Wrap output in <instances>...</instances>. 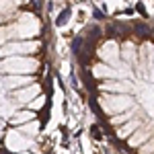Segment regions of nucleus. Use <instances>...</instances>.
I'll return each instance as SVG.
<instances>
[{"instance_id":"nucleus-1","label":"nucleus","mask_w":154,"mask_h":154,"mask_svg":"<svg viewBox=\"0 0 154 154\" xmlns=\"http://www.w3.org/2000/svg\"><path fill=\"white\" fill-rule=\"evenodd\" d=\"M99 105L107 115H115L136 105V101L125 93H103L99 97Z\"/></svg>"},{"instance_id":"nucleus-2","label":"nucleus","mask_w":154,"mask_h":154,"mask_svg":"<svg viewBox=\"0 0 154 154\" xmlns=\"http://www.w3.org/2000/svg\"><path fill=\"white\" fill-rule=\"evenodd\" d=\"M0 68L6 74H33L39 68V62L29 56H6L0 62Z\"/></svg>"},{"instance_id":"nucleus-3","label":"nucleus","mask_w":154,"mask_h":154,"mask_svg":"<svg viewBox=\"0 0 154 154\" xmlns=\"http://www.w3.org/2000/svg\"><path fill=\"white\" fill-rule=\"evenodd\" d=\"M39 48H41L39 41H31V39H27V41H14V39H11L4 48H0V56L2 58H6V56H25V54L37 51Z\"/></svg>"},{"instance_id":"nucleus-4","label":"nucleus","mask_w":154,"mask_h":154,"mask_svg":"<svg viewBox=\"0 0 154 154\" xmlns=\"http://www.w3.org/2000/svg\"><path fill=\"white\" fill-rule=\"evenodd\" d=\"M41 93V86L37 82H29L21 86V88H14V93H12V101H17L19 105H27L33 97H37Z\"/></svg>"},{"instance_id":"nucleus-5","label":"nucleus","mask_w":154,"mask_h":154,"mask_svg":"<svg viewBox=\"0 0 154 154\" xmlns=\"http://www.w3.org/2000/svg\"><path fill=\"white\" fill-rule=\"evenodd\" d=\"M99 58L103 60V64L109 66H117L121 58H119V45L115 41H107L103 48H99Z\"/></svg>"},{"instance_id":"nucleus-6","label":"nucleus","mask_w":154,"mask_h":154,"mask_svg":"<svg viewBox=\"0 0 154 154\" xmlns=\"http://www.w3.org/2000/svg\"><path fill=\"white\" fill-rule=\"evenodd\" d=\"M101 93H128V91H134L131 82H125V80H119V78H109V80H103L101 86H99Z\"/></svg>"},{"instance_id":"nucleus-7","label":"nucleus","mask_w":154,"mask_h":154,"mask_svg":"<svg viewBox=\"0 0 154 154\" xmlns=\"http://www.w3.org/2000/svg\"><path fill=\"white\" fill-rule=\"evenodd\" d=\"M6 146L8 150H27L31 148V140H27L21 131H8L6 134Z\"/></svg>"},{"instance_id":"nucleus-8","label":"nucleus","mask_w":154,"mask_h":154,"mask_svg":"<svg viewBox=\"0 0 154 154\" xmlns=\"http://www.w3.org/2000/svg\"><path fill=\"white\" fill-rule=\"evenodd\" d=\"M148 138H152V123H148V130H146V128H142V125H138V128L130 134L128 146H130V148H138V146H140V144H144Z\"/></svg>"},{"instance_id":"nucleus-9","label":"nucleus","mask_w":154,"mask_h":154,"mask_svg":"<svg viewBox=\"0 0 154 154\" xmlns=\"http://www.w3.org/2000/svg\"><path fill=\"white\" fill-rule=\"evenodd\" d=\"M2 82H4L6 91H14V88H21L25 84L33 82V76H29V74H6Z\"/></svg>"},{"instance_id":"nucleus-10","label":"nucleus","mask_w":154,"mask_h":154,"mask_svg":"<svg viewBox=\"0 0 154 154\" xmlns=\"http://www.w3.org/2000/svg\"><path fill=\"white\" fill-rule=\"evenodd\" d=\"M93 76L99 80H109V78H121V72H115L109 64H97L93 66Z\"/></svg>"},{"instance_id":"nucleus-11","label":"nucleus","mask_w":154,"mask_h":154,"mask_svg":"<svg viewBox=\"0 0 154 154\" xmlns=\"http://www.w3.org/2000/svg\"><path fill=\"white\" fill-rule=\"evenodd\" d=\"M142 123H144V121H142L140 117H130L128 121H123L121 125H117V136H119V140H125L131 131L136 130L138 125H142Z\"/></svg>"},{"instance_id":"nucleus-12","label":"nucleus","mask_w":154,"mask_h":154,"mask_svg":"<svg viewBox=\"0 0 154 154\" xmlns=\"http://www.w3.org/2000/svg\"><path fill=\"white\" fill-rule=\"evenodd\" d=\"M35 117V111H31L29 107L27 109H19V111H14L11 117V123L12 125H21V123H25V121H29V119Z\"/></svg>"},{"instance_id":"nucleus-13","label":"nucleus","mask_w":154,"mask_h":154,"mask_svg":"<svg viewBox=\"0 0 154 154\" xmlns=\"http://www.w3.org/2000/svg\"><path fill=\"white\" fill-rule=\"evenodd\" d=\"M19 128H21V131H23V134H29L31 138L39 136V130H41V125H39V121H37L35 117L29 119V121H25V123H21Z\"/></svg>"},{"instance_id":"nucleus-14","label":"nucleus","mask_w":154,"mask_h":154,"mask_svg":"<svg viewBox=\"0 0 154 154\" xmlns=\"http://www.w3.org/2000/svg\"><path fill=\"white\" fill-rule=\"evenodd\" d=\"M43 105H45V97L41 95V93H39L37 97H33V99H31V101L27 103V107H29L31 111H39V109H41Z\"/></svg>"},{"instance_id":"nucleus-15","label":"nucleus","mask_w":154,"mask_h":154,"mask_svg":"<svg viewBox=\"0 0 154 154\" xmlns=\"http://www.w3.org/2000/svg\"><path fill=\"white\" fill-rule=\"evenodd\" d=\"M136 150H138L140 154H152V150H154V140H152V138H148V140H146L144 144H140Z\"/></svg>"},{"instance_id":"nucleus-16","label":"nucleus","mask_w":154,"mask_h":154,"mask_svg":"<svg viewBox=\"0 0 154 154\" xmlns=\"http://www.w3.org/2000/svg\"><path fill=\"white\" fill-rule=\"evenodd\" d=\"M19 2H21V0H4V2H0V12L14 11V8L19 6Z\"/></svg>"},{"instance_id":"nucleus-17","label":"nucleus","mask_w":154,"mask_h":154,"mask_svg":"<svg viewBox=\"0 0 154 154\" xmlns=\"http://www.w3.org/2000/svg\"><path fill=\"white\" fill-rule=\"evenodd\" d=\"M107 4L111 6V11H121V8H125V6H128L123 0H107Z\"/></svg>"},{"instance_id":"nucleus-18","label":"nucleus","mask_w":154,"mask_h":154,"mask_svg":"<svg viewBox=\"0 0 154 154\" xmlns=\"http://www.w3.org/2000/svg\"><path fill=\"white\" fill-rule=\"evenodd\" d=\"M0 131H2V123H0Z\"/></svg>"}]
</instances>
